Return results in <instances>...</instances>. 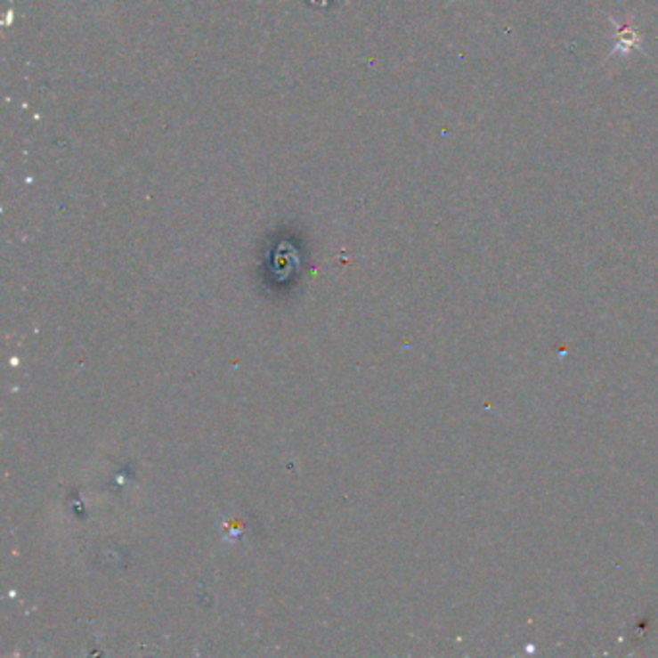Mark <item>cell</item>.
Instances as JSON below:
<instances>
[{
    "label": "cell",
    "instance_id": "obj_1",
    "mask_svg": "<svg viewBox=\"0 0 658 658\" xmlns=\"http://www.w3.org/2000/svg\"><path fill=\"white\" fill-rule=\"evenodd\" d=\"M633 51H641V36L638 33V29L633 28L631 21H626V24L618 26L616 31V43L614 49H612L610 56H628Z\"/></svg>",
    "mask_w": 658,
    "mask_h": 658
}]
</instances>
